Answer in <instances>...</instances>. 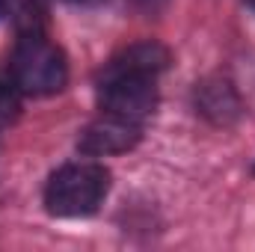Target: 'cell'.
<instances>
[{
    "instance_id": "6da1fadb",
    "label": "cell",
    "mask_w": 255,
    "mask_h": 252,
    "mask_svg": "<svg viewBox=\"0 0 255 252\" xmlns=\"http://www.w3.org/2000/svg\"><path fill=\"white\" fill-rule=\"evenodd\" d=\"M9 68H12V83L24 95H33V98H45V95L60 92L68 80L65 54L36 30L24 33L18 39Z\"/></svg>"
},
{
    "instance_id": "7a4b0ae2",
    "label": "cell",
    "mask_w": 255,
    "mask_h": 252,
    "mask_svg": "<svg viewBox=\"0 0 255 252\" xmlns=\"http://www.w3.org/2000/svg\"><path fill=\"white\" fill-rule=\"evenodd\" d=\"M110 190V172L101 163H68L51 175L45 208L54 217H86L98 211Z\"/></svg>"
},
{
    "instance_id": "3957f363",
    "label": "cell",
    "mask_w": 255,
    "mask_h": 252,
    "mask_svg": "<svg viewBox=\"0 0 255 252\" xmlns=\"http://www.w3.org/2000/svg\"><path fill=\"white\" fill-rule=\"evenodd\" d=\"M98 101L104 113H116L133 122H142L157 107V83L154 74L142 71H113L101 74V92Z\"/></svg>"
},
{
    "instance_id": "277c9868",
    "label": "cell",
    "mask_w": 255,
    "mask_h": 252,
    "mask_svg": "<svg viewBox=\"0 0 255 252\" xmlns=\"http://www.w3.org/2000/svg\"><path fill=\"white\" fill-rule=\"evenodd\" d=\"M139 136H142L139 122L116 116V113H104L101 119L83 127L77 148H80V154H89V157H107V154L130 151L139 142Z\"/></svg>"
},
{
    "instance_id": "5b68a950",
    "label": "cell",
    "mask_w": 255,
    "mask_h": 252,
    "mask_svg": "<svg viewBox=\"0 0 255 252\" xmlns=\"http://www.w3.org/2000/svg\"><path fill=\"white\" fill-rule=\"evenodd\" d=\"M196 107L214 125H232L241 116V98L226 80H205L196 89Z\"/></svg>"
},
{
    "instance_id": "8992f818",
    "label": "cell",
    "mask_w": 255,
    "mask_h": 252,
    "mask_svg": "<svg viewBox=\"0 0 255 252\" xmlns=\"http://www.w3.org/2000/svg\"><path fill=\"white\" fill-rule=\"evenodd\" d=\"M169 65V51L157 42H139L125 48L119 57H113L101 74H113V71H142V74H160Z\"/></svg>"
},
{
    "instance_id": "52a82bcc",
    "label": "cell",
    "mask_w": 255,
    "mask_h": 252,
    "mask_svg": "<svg viewBox=\"0 0 255 252\" xmlns=\"http://www.w3.org/2000/svg\"><path fill=\"white\" fill-rule=\"evenodd\" d=\"M18 86L9 80H0V127L12 125L21 113V98H18Z\"/></svg>"
},
{
    "instance_id": "ba28073f",
    "label": "cell",
    "mask_w": 255,
    "mask_h": 252,
    "mask_svg": "<svg viewBox=\"0 0 255 252\" xmlns=\"http://www.w3.org/2000/svg\"><path fill=\"white\" fill-rule=\"evenodd\" d=\"M6 9H9V0H0V15H3Z\"/></svg>"
},
{
    "instance_id": "9c48e42d",
    "label": "cell",
    "mask_w": 255,
    "mask_h": 252,
    "mask_svg": "<svg viewBox=\"0 0 255 252\" xmlns=\"http://www.w3.org/2000/svg\"><path fill=\"white\" fill-rule=\"evenodd\" d=\"M247 3H250V6H253V9H255V0H247Z\"/></svg>"
},
{
    "instance_id": "30bf717a",
    "label": "cell",
    "mask_w": 255,
    "mask_h": 252,
    "mask_svg": "<svg viewBox=\"0 0 255 252\" xmlns=\"http://www.w3.org/2000/svg\"><path fill=\"white\" fill-rule=\"evenodd\" d=\"M74 3H89V0H74Z\"/></svg>"
}]
</instances>
